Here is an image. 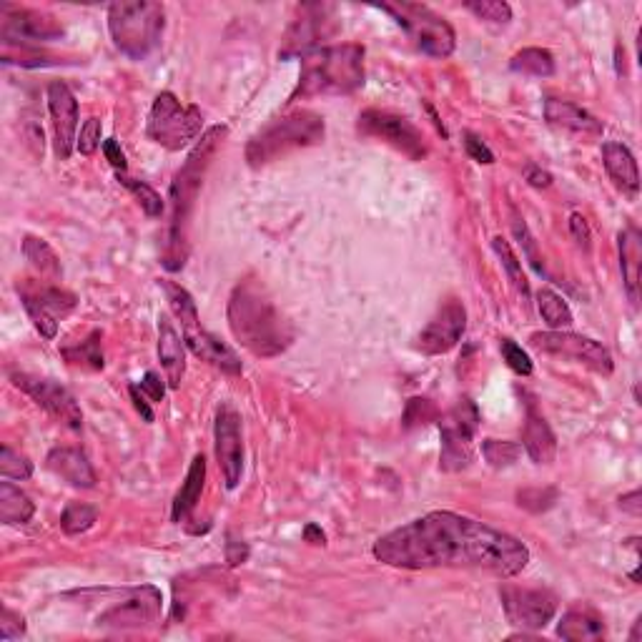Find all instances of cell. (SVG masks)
Instances as JSON below:
<instances>
[{
    "mask_svg": "<svg viewBox=\"0 0 642 642\" xmlns=\"http://www.w3.org/2000/svg\"><path fill=\"white\" fill-rule=\"evenodd\" d=\"M374 557L402 570L452 567L497 577H515L530 565V550L517 537L447 510L429 512L379 537Z\"/></svg>",
    "mask_w": 642,
    "mask_h": 642,
    "instance_id": "6da1fadb",
    "label": "cell"
},
{
    "mask_svg": "<svg viewBox=\"0 0 642 642\" xmlns=\"http://www.w3.org/2000/svg\"><path fill=\"white\" fill-rule=\"evenodd\" d=\"M229 327L236 342L254 357L271 359L294 342V327L289 324L279 306L271 301L264 286L254 279L236 284L229 299Z\"/></svg>",
    "mask_w": 642,
    "mask_h": 642,
    "instance_id": "7a4b0ae2",
    "label": "cell"
},
{
    "mask_svg": "<svg viewBox=\"0 0 642 642\" xmlns=\"http://www.w3.org/2000/svg\"><path fill=\"white\" fill-rule=\"evenodd\" d=\"M226 126H214L201 136L191 156L186 158L184 169L176 174L174 184H171V226L166 231L164 241V266L169 271H181L189 256V221L191 211H194L196 196H199L201 184H204V174L209 169L214 151L219 143L224 141Z\"/></svg>",
    "mask_w": 642,
    "mask_h": 642,
    "instance_id": "3957f363",
    "label": "cell"
},
{
    "mask_svg": "<svg viewBox=\"0 0 642 642\" xmlns=\"http://www.w3.org/2000/svg\"><path fill=\"white\" fill-rule=\"evenodd\" d=\"M364 46H319L301 56L299 86L289 101L316 96H347L364 86Z\"/></svg>",
    "mask_w": 642,
    "mask_h": 642,
    "instance_id": "277c9868",
    "label": "cell"
},
{
    "mask_svg": "<svg viewBox=\"0 0 642 642\" xmlns=\"http://www.w3.org/2000/svg\"><path fill=\"white\" fill-rule=\"evenodd\" d=\"M166 11L153 0H116L108 6V31L121 53L133 61L151 56L164 38Z\"/></svg>",
    "mask_w": 642,
    "mask_h": 642,
    "instance_id": "5b68a950",
    "label": "cell"
},
{
    "mask_svg": "<svg viewBox=\"0 0 642 642\" xmlns=\"http://www.w3.org/2000/svg\"><path fill=\"white\" fill-rule=\"evenodd\" d=\"M324 118L314 111H301L289 113L284 118H276L274 123H269L266 128H261L256 136H251L249 146H246V161L254 169L279 161L286 153L299 151V148L316 146L324 141Z\"/></svg>",
    "mask_w": 642,
    "mask_h": 642,
    "instance_id": "8992f818",
    "label": "cell"
},
{
    "mask_svg": "<svg viewBox=\"0 0 642 642\" xmlns=\"http://www.w3.org/2000/svg\"><path fill=\"white\" fill-rule=\"evenodd\" d=\"M201 128H204V116L199 108L181 106L171 91L158 93L146 123V133L153 143L169 151H181L201 136Z\"/></svg>",
    "mask_w": 642,
    "mask_h": 642,
    "instance_id": "52a82bcc",
    "label": "cell"
},
{
    "mask_svg": "<svg viewBox=\"0 0 642 642\" xmlns=\"http://www.w3.org/2000/svg\"><path fill=\"white\" fill-rule=\"evenodd\" d=\"M382 11L394 16V21L414 38L417 48L432 58H449L457 46L454 28L432 8L419 3H384Z\"/></svg>",
    "mask_w": 642,
    "mask_h": 642,
    "instance_id": "ba28073f",
    "label": "cell"
},
{
    "mask_svg": "<svg viewBox=\"0 0 642 642\" xmlns=\"http://www.w3.org/2000/svg\"><path fill=\"white\" fill-rule=\"evenodd\" d=\"M479 427V409L472 399H459L442 419V464L444 472H462L474 462V434Z\"/></svg>",
    "mask_w": 642,
    "mask_h": 642,
    "instance_id": "9c48e42d",
    "label": "cell"
},
{
    "mask_svg": "<svg viewBox=\"0 0 642 642\" xmlns=\"http://www.w3.org/2000/svg\"><path fill=\"white\" fill-rule=\"evenodd\" d=\"M66 36L61 23L46 11L18 6H0V41L8 48H36L61 41Z\"/></svg>",
    "mask_w": 642,
    "mask_h": 642,
    "instance_id": "30bf717a",
    "label": "cell"
},
{
    "mask_svg": "<svg viewBox=\"0 0 642 642\" xmlns=\"http://www.w3.org/2000/svg\"><path fill=\"white\" fill-rule=\"evenodd\" d=\"M359 131L364 136L379 138L387 146L397 148L409 161H422L427 156V143H424L422 131L409 118L397 116L392 111H379V108L364 111L359 116Z\"/></svg>",
    "mask_w": 642,
    "mask_h": 642,
    "instance_id": "8fae6325",
    "label": "cell"
},
{
    "mask_svg": "<svg viewBox=\"0 0 642 642\" xmlns=\"http://www.w3.org/2000/svg\"><path fill=\"white\" fill-rule=\"evenodd\" d=\"M530 344L537 352L555 354V357H565L572 359V362L585 364L587 369L602 374V377H610L612 369H615L612 354L607 352L600 342H595V339L590 337H582V334L535 332L530 337Z\"/></svg>",
    "mask_w": 642,
    "mask_h": 642,
    "instance_id": "7c38bea8",
    "label": "cell"
},
{
    "mask_svg": "<svg viewBox=\"0 0 642 642\" xmlns=\"http://www.w3.org/2000/svg\"><path fill=\"white\" fill-rule=\"evenodd\" d=\"M507 620L520 630H542L557 612V597L540 587L505 585L500 590Z\"/></svg>",
    "mask_w": 642,
    "mask_h": 642,
    "instance_id": "4fadbf2b",
    "label": "cell"
},
{
    "mask_svg": "<svg viewBox=\"0 0 642 642\" xmlns=\"http://www.w3.org/2000/svg\"><path fill=\"white\" fill-rule=\"evenodd\" d=\"M11 382L16 384L21 392H26L38 407L46 409L56 422L66 424L68 429H81L83 427V412L81 404L76 402L71 392L63 384L53 382V379L33 377V374H11Z\"/></svg>",
    "mask_w": 642,
    "mask_h": 642,
    "instance_id": "5bb4252c",
    "label": "cell"
},
{
    "mask_svg": "<svg viewBox=\"0 0 642 642\" xmlns=\"http://www.w3.org/2000/svg\"><path fill=\"white\" fill-rule=\"evenodd\" d=\"M161 592L153 585L126 590V597L98 615V625L111 630H141L161 617Z\"/></svg>",
    "mask_w": 642,
    "mask_h": 642,
    "instance_id": "9a60e30c",
    "label": "cell"
},
{
    "mask_svg": "<svg viewBox=\"0 0 642 642\" xmlns=\"http://www.w3.org/2000/svg\"><path fill=\"white\" fill-rule=\"evenodd\" d=\"M464 329H467V309L459 299H447L439 306V311L432 316L427 327L419 332L414 347L422 354H427V357L447 354L464 337Z\"/></svg>",
    "mask_w": 642,
    "mask_h": 642,
    "instance_id": "2e32d148",
    "label": "cell"
},
{
    "mask_svg": "<svg viewBox=\"0 0 642 642\" xmlns=\"http://www.w3.org/2000/svg\"><path fill=\"white\" fill-rule=\"evenodd\" d=\"M216 459L229 490H236L244 474V439H241V417L231 404H224L214 424Z\"/></svg>",
    "mask_w": 642,
    "mask_h": 642,
    "instance_id": "e0dca14e",
    "label": "cell"
},
{
    "mask_svg": "<svg viewBox=\"0 0 642 642\" xmlns=\"http://www.w3.org/2000/svg\"><path fill=\"white\" fill-rule=\"evenodd\" d=\"M48 111L56 136V153L61 161H68L78 143V101L63 81H53L48 86Z\"/></svg>",
    "mask_w": 642,
    "mask_h": 642,
    "instance_id": "ac0fdd59",
    "label": "cell"
},
{
    "mask_svg": "<svg viewBox=\"0 0 642 642\" xmlns=\"http://www.w3.org/2000/svg\"><path fill=\"white\" fill-rule=\"evenodd\" d=\"M332 11L329 6H304L301 8V18H296L294 26L286 33V46L281 56H304V53L319 48L321 38L332 36V28H327V13Z\"/></svg>",
    "mask_w": 642,
    "mask_h": 642,
    "instance_id": "d6986e66",
    "label": "cell"
},
{
    "mask_svg": "<svg viewBox=\"0 0 642 642\" xmlns=\"http://www.w3.org/2000/svg\"><path fill=\"white\" fill-rule=\"evenodd\" d=\"M602 164H605V171L612 184H615V189L622 191L627 199H637V194H640V171H637V161L630 148L625 143L607 141L602 146Z\"/></svg>",
    "mask_w": 642,
    "mask_h": 642,
    "instance_id": "ffe728a7",
    "label": "cell"
},
{
    "mask_svg": "<svg viewBox=\"0 0 642 642\" xmlns=\"http://www.w3.org/2000/svg\"><path fill=\"white\" fill-rule=\"evenodd\" d=\"M184 337L176 332L174 321L166 314L158 319V359L166 372V382L171 389H179L186 374V347Z\"/></svg>",
    "mask_w": 642,
    "mask_h": 642,
    "instance_id": "44dd1931",
    "label": "cell"
},
{
    "mask_svg": "<svg viewBox=\"0 0 642 642\" xmlns=\"http://www.w3.org/2000/svg\"><path fill=\"white\" fill-rule=\"evenodd\" d=\"M545 118L550 126L570 131L575 136H602L605 123L590 111L570 101H560V98H547L545 101Z\"/></svg>",
    "mask_w": 642,
    "mask_h": 642,
    "instance_id": "7402d4cb",
    "label": "cell"
},
{
    "mask_svg": "<svg viewBox=\"0 0 642 642\" xmlns=\"http://www.w3.org/2000/svg\"><path fill=\"white\" fill-rule=\"evenodd\" d=\"M46 464L56 477H61L63 482H68L71 487H78V490H93V487H96V472H93L91 462H88V457L81 449H51L46 457Z\"/></svg>",
    "mask_w": 642,
    "mask_h": 642,
    "instance_id": "603a6c76",
    "label": "cell"
},
{
    "mask_svg": "<svg viewBox=\"0 0 642 642\" xmlns=\"http://www.w3.org/2000/svg\"><path fill=\"white\" fill-rule=\"evenodd\" d=\"M184 342L189 344L191 352L204 362L214 364L221 372L226 374H241V359L236 357V352L231 347H226L221 339H216L214 334L206 332L204 327H191L184 329Z\"/></svg>",
    "mask_w": 642,
    "mask_h": 642,
    "instance_id": "cb8c5ba5",
    "label": "cell"
},
{
    "mask_svg": "<svg viewBox=\"0 0 642 642\" xmlns=\"http://www.w3.org/2000/svg\"><path fill=\"white\" fill-rule=\"evenodd\" d=\"M522 447L535 464H552L557 457V439L547 419L535 407H527L525 429H522Z\"/></svg>",
    "mask_w": 642,
    "mask_h": 642,
    "instance_id": "d4e9b609",
    "label": "cell"
},
{
    "mask_svg": "<svg viewBox=\"0 0 642 642\" xmlns=\"http://www.w3.org/2000/svg\"><path fill=\"white\" fill-rule=\"evenodd\" d=\"M557 635L570 642H595L605 637V620L590 605H577L562 615Z\"/></svg>",
    "mask_w": 642,
    "mask_h": 642,
    "instance_id": "484cf974",
    "label": "cell"
},
{
    "mask_svg": "<svg viewBox=\"0 0 642 642\" xmlns=\"http://www.w3.org/2000/svg\"><path fill=\"white\" fill-rule=\"evenodd\" d=\"M640 266H642V236L635 226H627L620 234V269L625 291L632 304H640Z\"/></svg>",
    "mask_w": 642,
    "mask_h": 642,
    "instance_id": "4316f807",
    "label": "cell"
},
{
    "mask_svg": "<svg viewBox=\"0 0 642 642\" xmlns=\"http://www.w3.org/2000/svg\"><path fill=\"white\" fill-rule=\"evenodd\" d=\"M204 482H206V457L204 454H196L189 472H186L184 487H181V492L174 500V510H171V520H174L176 525L189 520L194 507L199 505L201 492H204Z\"/></svg>",
    "mask_w": 642,
    "mask_h": 642,
    "instance_id": "83f0119b",
    "label": "cell"
},
{
    "mask_svg": "<svg viewBox=\"0 0 642 642\" xmlns=\"http://www.w3.org/2000/svg\"><path fill=\"white\" fill-rule=\"evenodd\" d=\"M18 294L31 296L38 306H43V309H46L51 316H56V319L68 316L78 306L76 294H71V291L61 289V286H53V284H41V286L38 284H23V286L18 284Z\"/></svg>",
    "mask_w": 642,
    "mask_h": 642,
    "instance_id": "f1b7e54d",
    "label": "cell"
},
{
    "mask_svg": "<svg viewBox=\"0 0 642 642\" xmlns=\"http://www.w3.org/2000/svg\"><path fill=\"white\" fill-rule=\"evenodd\" d=\"M36 515V505L13 482H0V522L3 525H26Z\"/></svg>",
    "mask_w": 642,
    "mask_h": 642,
    "instance_id": "f546056e",
    "label": "cell"
},
{
    "mask_svg": "<svg viewBox=\"0 0 642 642\" xmlns=\"http://www.w3.org/2000/svg\"><path fill=\"white\" fill-rule=\"evenodd\" d=\"M537 309H540L542 321H545L550 332H565L572 327V311L567 301L557 291L540 289L537 291Z\"/></svg>",
    "mask_w": 642,
    "mask_h": 642,
    "instance_id": "4dcf8cb0",
    "label": "cell"
},
{
    "mask_svg": "<svg viewBox=\"0 0 642 642\" xmlns=\"http://www.w3.org/2000/svg\"><path fill=\"white\" fill-rule=\"evenodd\" d=\"M23 256L43 276H53V279L61 276V259H58V254L51 249L48 241L38 239V236H26L23 239Z\"/></svg>",
    "mask_w": 642,
    "mask_h": 642,
    "instance_id": "1f68e13d",
    "label": "cell"
},
{
    "mask_svg": "<svg viewBox=\"0 0 642 642\" xmlns=\"http://www.w3.org/2000/svg\"><path fill=\"white\" fill-rule=\"evenodd\" d=\"M492 249H495V254L500 256L502 269H505L507 279L512 281V286H515L517 294L522 296V301H530V281H527L525 271H522L520 256L515 254V249L510 246V241L502 239V236H495V239H492Z\"/></svg>",
    "mask_w": 642,
    "mask_h": 642,
    "instance_id": "d6a6232c",
    "label": "cell"
},
{
    "mask_svg": "<svg viewBox=\"0 0 642 642\" xmlns=\"http://www.w3.org/2000/svg\"><path fill=\"white\" fill-rule=\"evenodd\" d=\"M63 359L73 367L91 369V372H101L103 369V344H101V332H91V337L86 342L76 344V347L63 349Z\"/></svg>",
    "mask_w": 642,
    "mask_h": 642,
    "instance_id": "836d02e7",
    "label": "cell"
},
{
    "mask_svg": "<svg viewBox=\"0 0 642 642\" xmlns=\"http://www.w3.org/2000/svg\"><path fill=\"white\" fill-rule=\"evenodd\" d=\"M166 291V299H169L171 311L176 314V319L181 321V329H191L199 327V309H196V301L189 291L184 289L181 284H174V281H161Z\"/></svg>",
    "mask_w": 642,
    "mask_h": 642,
    "instance_id": "e575fe53",
    "label": "cell"
},
{
    "mask_svg": "<svg viewBox=\"0 0 642 642\" xmlns=\"http://www.w3.org/2000/svg\"><path fill=\"white\" fill-rule=\"evenodd\" d=\"M512 71L527 73V76L547 78L555 73V58L545 48H525L512 58Z\"/></svg>",
    "mask_w": 642,
    "mask_h": 642,
    "instance_id": "d590c367",
    "label": "cell"
},
{
    "mask_svg": "<svg viewBox=\"0 0 642 642\" xmlns=\"http://www.w3.org/2000/svg\"><path fill=\"white\" fill-rule=\"evenodd\" d=\"M98 520V510L88 502H71L61 515V527L66 535L76 537L91 530Z\"/></svg>",
    "mask_w": 642,
    "mask_h": 642,
    "instance_id": "8d00e7d4",
    "label": "cell"
},
{
    "mask_svg": "<svg viewBox=\"0 0 642 642\" xmlns=\"http://www.w3.org/2000/svg\"><path fill=\"white\" fill-rule=\"evenodd\" d=\"M118 184L126 186L128 191H131L133 196H136V201L141 204V209L146 211V216H151V219H158V216L164 214L166 204L164 199H161V194H158L153 186H148L146 181H136V179H128L126 174H116Z\"/></svg>",
    "mask_w": 642,
    "mask_h": 642,
    "instance_id": "74e56055",
    "label": "cell"
},
{
    "mask_svg": "<svg viewBox=\"0 0 642 642\" xmlns=\"http://www.w3.org/2000/svg\"><path fill=\"white\" fill-rule=\"evenodd\" d=\"M482 454L495 469L512 467L522 457V444L517 442H500V439H485L482 442Z\"/></svg>",
    "mask_w": 642,
    "mask_h": 642,
    "instance_id": "f35d334b",
    "label": "cell"
},
{
    "mask_svg": "<svg viewBox=\"0 0 642 642\" xmlns=\"http://www.w3.org/2000/svg\"><path fill=\"white\" fill-rule=\"evenodd\" d=\"M464 8L469 13H474L479 21L495 23V26H507L512 21V8L505 0H472Z\"/></svg>",
    "mask_w": 642,
    "mask_h": 642,
    "instance_id": "ab89813d",
    "label": "cell"
},
{
    "mask_svg": "<svg viewBox=\"0 0 642 642\" xmlns=\"http://www.w3.org/2000/svg\"><path fill=\"white\" fill-rule=\"evenodd\" d=\"M0 474L6 479H31L33 477V462L26 454L16 452L13 447L0 449Z\"/></svg>",
    "mask_w": 642,
    "mask_h": 642,
    "instance_id": "60d3db41",
    "label": "cell"
},
{
    "mask_svg": "<svg viewBox=\"0 0 642 642\" xmlns=\"http://www.w3.org/2000/svg\"><path fill=\"white\" fill-rule=\"evenodd\" d=\"M18 296H21L23 309L28 311V316H31L33 327L38 329V334H41L43 339H56V334H58V319H56V316L48 314V311L43 309V306H38L36 301L31 299V296H26V294H18Z\"/></svg>",
    "mask_w": 642,
    "mask_h": 642,
    "instance_id": "b9f144b4",
    "label": "cell"
},
{
    "mask_svg": "<svg viewBox=\"0 0 642 642\" xmlns=\"http://www.w3.org/2000/svg\"><path fill=\"white\" fill-rule=\"evenodd\" d=\"M432 419H437V407H434L429 399H422V397H414L407 402V409H404V427L412 429V427H419V424H429Z\"/></svg>",
    "mask_w": 642,
    "mask_h": 642,
    "instance_id": "7bdbcfd3",
    "label": "cell"
},
{
    "mask_svg": "<svg viewBox=\"0 0 642 642\" xmlns=\"http://www.w3.org/2000/svg\"><path fill=\"white\" fill-rule=\"evenodd\" d=\"M500 349H502V357H505L507 367H510L512 372L520 374V377H530L532 359H530V354L520 347V344H515L512 339H502Z\"/></svg>",
    "mask_w": 642,
    "mask_h": 642,
    "instance_id": "ee69618b",
    "label": "cell"
},
{
    "mask_svg": "<svg viewBox=\"0 0 642 642\" xmlns=\"http://www.w3.org/2000/svg\"><path fill=\"white\" fill-rule=\"evenodd\" d=\"M98 146H101V118H88L81 126V136H78L76 148L83 156H93Z\"/></svg>",
    "mask_w": 642,
    "mask_h": 642,
    "instance_id": "f6af8a7d",
    "label": "cell"
},
{
    "mask_svg": "<svg viewBox=\"0 0 642 642\" xmlns=\"http://www.w3.org/2000/svg\"><path fill=\"white\" fill-rule=\"evenodd\" d=\"M23 635H26V620H23V615H18L11 607H6L3 615H0V640L8 642Z\"/></svg>",
    "mask_w": 642,
    "mask_h": 642,
    "instance_id": "bcb514c9",
    "label": "cell"
},
{
    "mask_svg": "<svg viewBox=\"0 0 642 642\" xmlns=\"http://www.w3.org/2000/svg\"><path fill=\"white\" fill-rule=\"evenodd\" d=\"M464 148H467L469 156L477 161V164H485V166H492L495 164V153L487 148V143L482 141L479 136H474V133H464Z\"/></svg>",
    "mask_w": 642,
    "mask_h": 642,
    "instance_id": "7dc6e473",
    "label": "cell"
},
{
    "mask_svg": "<svg viewBox=\"0 0 642 642\" xmlns=\"http://www.w3.org/2000/svg\"><path fill=\"white\" fill-rule=\"evenodd\" d=\"M512 229H515V236L517 239H520V244L525 246V254H527V259L532 261V266H535L537 271H542V266H540V259H537V249H535V239H532L530 236V229H527V224L525 221L520 219V216H515V219H512Z\"/></svg>",
    "mask_w": 642,
    "mask_h": 642,
    "instance_id": "c3c4849f",
    "label": "cell"
},
{
    "mask_svg": "<svg viewBox=\"0 0 642 642\" xmlns=\"http://www.w3.org/2000/svg\"><path fill=\"white\" fill-rule=\"evenodd\" d=\"M141 389L143 394H146L148 399H151L153 404H161L164 402V397H166V384H164V379L158 377L156 372H146L143 374V379H141Z\"/></svg>",
    "mask_w": 642,
    "mask_h": 642,
    "instance_id": "681fc988",
    "label": "cell"
},
{
    "mask_svg": "<svg viewBox=\"0 0 642 642\" xmlns=\"http://www.w3.org/2000/svg\"><path fill=\"white\" fill-rule=\"evenodd\" d=\"M103 153H106L108 164H111L118 174H126V169H128L126 153L121 151V143H118L116 138H108V141H103Z\"/></svg>",
    "mask_w": 642,
    "mask_h": 642,
    "instance_id": "f907efd6",
    "label": "cell"
},
{
    "mask_svg": "<svg viewBox=\"0 0 642 642\" xmlns=\"http://www.w3.org/2000/svg\"><path fill=\"white\" fill-rule=\"evenodd\" d=\"M249 560V545L244 540H236L234 535H229V542H226V562L231 567H239Z\"/></svg>",
    "mask_w": 642,
    "mask_h": 642,
    "instance_id": "816d5d0a",
    "label": "cell"
},
{
    "mask_svg": "<svg viewBox=\"0 0 642 642\" xmlns=\"http://www.w3.org/2000/svg\"><path fill=\"white\" fill-rule=\"evenodd\" d=\"M128 394H131V402H133V407H136V412L141 414V419L146 424H151L153 419H156V414H153V409H151V399L146 397V394L141 392V389L136 387V384H131V387H128Z\"/></svg>",
    "mask_w": 642,
    "mask_h": 642,
    "instance_id": "f5cc1de1",
    "label": "cell"
},
{
    "mask_svg": "<svg viewBox=\"0 0 642 642\" xmlns=\"http://www.w3.org/2000/svg\"><path fill=\"white\" fill-rule=\"evenodd\" d=\"M570 231H572V239H575L582 249L585 251L590 249V226H587L585 216L572 214L570 216Z\"/></svg>",
    "mask_w": 642,
    "mask_h": 642,
    "instance_id": "db71d44e",
    "label": "cell"
},
{
    "mask_svg": "<svg viewBox=\"0 0 642 642\" xmlns=\"http://www.w3.org/2000/svg\"><path fill=\"white\" fill-rule=\"evenodd\" d=\"M640 500H642L640 490L627 492V495L620 497V510L627 512V515H632V517H640L642 515V502Z\"/></svg>",
    "mask_w": 642,
    "mask_h": 642,
    "instance_id": "11a10c76",
    "label": "cell"
},
{
    "mask_svg": "<svg viewBox=\"0 0 642 642\" xmlns=\"http://www.w3.org/2000/svg\"><path fill=\"white\" fill-rule=\"evenodd\" d=\"M525 179L527 184L535 186V189H550L552 186V176L547 174V171L537 169V166H530V169L525 171Z\"/></svg>",
    "mask_w": 642,
    "mask_h": 642,
    "instance_id": "9f6ffc18",
    "label": "cell"
},
{
    "mask_svg": "<svg viewBox=\"0 0 642 642\" xmlns=\"http://www.w3.org/2000/svg\"><path fill=\"white\" fill-rule=\"evenodd\" d=\"M304 540L311 545H327V535L321 532L319 525H306L304 527Z\"/></svg>",
    "mask_w": 642,
    "mask_h": 642,
    "instance_id": "6f0895ef",
    "label": "cell"
},
{
    "mask_svg": "<svg viewBox=\"0 0 642 642\" xmlns=\"http://www.w3.org/2000/svg\"><path fill=\"white\" fill-rule=\"evenodd\" d=\"M640 627H642V617H637L635 625H632V632H630V640H632V642L640 640Z\"/></svg>",
    "mask_w": 642,
    "mask_h": 642,
    "instance_id": "680465c9",
    "label": "cell"
}]
</instances>
